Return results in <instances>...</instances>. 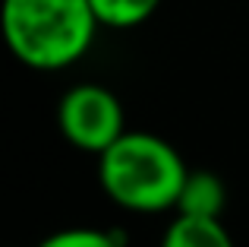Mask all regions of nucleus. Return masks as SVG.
<instances>
[{"mask_svg":"<svg viewBox=\"0 0 249 247\" xmlns=\"http://www.w3.org/2000/svg\"><path fill=\"white\" fill-rule=\"evenodd\" d=\"M38 247H123V235L101 228H63L38 241Z\"/></svg>","mask_w":249,"mask_h":247,"instance_id":"7","label":"nucleus"},{"mask_svg":"<svg viewBox=\"0 0 249 247\" xmlns=\"http://www.w3.org/2000/svg\"><path fill=\"white\" fill-rule=\"evenodd\" d=\"M98 159V181L117 206L129 212L177 209L189 168L164 136L126 130Z\"/></svg>","mask_w":249,"mask_h":247,"instance_id":"2","label":"nucleus"},{"mask_svg":"<svg viewBox=\"0 0 249 247\" xmlns=\"http://www.w3.org/2000/svg\"><path fill=\"white\" fill-rule=\"evenodd\" d=\"M161 247H233V238L221 219L177 216L167 225Z\"/></svg>","mask_w":249,"mask_h":247,"instance_id":"5","label":"nucleus"},{"mask_svg":"<svg viewBox=\"0 0 249 247\" xmlns=\"http://www.w3.org/2000/svg\"><path fill=\"white\" fill-rule=\"evenodd\" d=\"M227 206V187L212 171H189L183 181L177 212L180 216H199V219H221Z\"/></svg>","mask_w":249,"mask_h":247,"instance_id":"4","label":"nucleus"},{"mask_svg":"<svg viewBox=\"0 0 249 247\" xmlns=\"http://www.w3.org/2000/svg\"><path fill=\"white\" fill-rule=\"evenodd\" d=\"M89 0H3L0 32L10 54L29 70L54 73L89 54L98 32Z\"/></svg>","mask_w":249,"mask_h":247,"instance_id":"1","label":"nucleus"},{"mask_svg":"<svg viewBox=\"0 0 249 247\" xmlns=\"http://www.w3.org/2000/svg\"><path fill=\"white\" fill-rule=\"evenodd\" d=\"M57 124L70 146L101 155L126 133L123 105L101 82H79L57 105Z\"/></svg>","mask_w":249,"mask_h":247,"instance_id":"3","label":"nucleus"},{"mask_svg":"<svg viewBox=\"0 0 249 247\" xmlns=\"http://www.w3.org/2000/svg\"><path fill=\"white\" fill-rule=\"evenodd\" d=\"M104 29H136L158 13L161 0H89Z\"/></svg>","mask_w":249,"mask_h":247,"instance_id":"6","label":"nucleus"}]
</instances>
